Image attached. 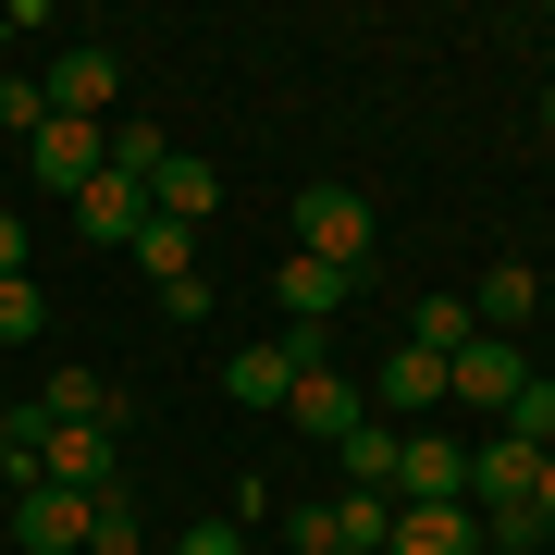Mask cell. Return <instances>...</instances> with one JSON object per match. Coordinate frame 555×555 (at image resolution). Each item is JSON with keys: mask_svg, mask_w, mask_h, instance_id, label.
<instances>
[{"mask_svg": "<svg viewBox=\"0 0 555 555\" xmlns=\"http://www.w3.org/2000/svg\"><path fill=\"white\" fill-rule=\"evenodd\" d=\"M518 383H531L518 334H469V346L444 358V408H481V420H506V408H518Z\"/></svg>", "mask_w": 555, "mask_h": 555, "instance_id": "obj_1", "label": "cell"}, {"mask_svg": "<svg viewBox=\"0 0 555 555\" xmlns=\"http://www.w3.org/2000/svg\"><path fill=\"white\" fill-rule=\"evenodd\" d=\"M371 235H383V222H371L358 185H309V198H297V247L334 259V272H371Z\"/></svg>", "mask_w": 555, "mask_h": 555, "instance_id": "obj_2", "label": "cell"}, {"mask_svg": "<svg viewBox=\"0 0 555 555\" xmlns=\"http://www.w3.org/2000/svg\"><path fill=\"white\" fill-rule=\"evenodd\" d=\"M0 518H13L25 555H100V494H50V481H25Z\"/></svg>", "mask_w": 555, "mask_h": 555, "instance_id": "obj_3", "label": "cell"}, {"mask_svg": "<svg viewBox=\"0 0 555 555\" xmlns=\"http://www.w3.org/2000/svg\"><path fill=\"white\" fill-rule=\"evenodd\" d=\"M297 371H321V334H309V321L272 334V346H235V358H222V396H235V408H284Z\"/></svg>", "mask_w": 555, "mask_h": 555, "instance_id": "obj_4", "label": "cell"}, {"mask_svg": "<svg viewBox=\"0 0 555 555\" xmlns=\"http://www.w3.org/2000/svg\"><path fill=\"white\" fill-rule=\"evenodd\" d=\"M25 173H38L50 198H87V185L112 173V137H100V124H62V112H50L38 137H25Z\"/></svg>", "mask_w": 555, "mask_h": 555, "instance_id": "obj_5", "label": "cell"}, {"mask_svg": "<svg viewBox=\"0 0 555 555\" xmlns=\"http://www.w3.org/2000/svg\"><path fill=\"white\" fill-rule=\"evenodd\" d=\"M112 87H124V62L75 38V50H62V62H50V75H38V100H50L62 124H100V112H112Z\"/></svg>", "mask_w": 555, "mask_h": 555, "instance_id": "obj_6", "label": "cell"}, {"mask_svg": "<svg viewBox=\"0 0 555 555\" xmlns=\"http://www.w3.org/2000/svg\"><path fill=\"white\" fill-rule=\"evenodd\" d=\"M272 297H284V321H334L346 297H358V272H334V259H309V247H284V272H272Z\"/></svg>", "mask_w": 555, "mask_h": 555, "instance_id": "obj_7", "label": "cell"}, {"mask_svg": "<svg viewBox=\"0 0 555 555\" xmlns=\"http://www.w3.org/2000/svg\"><path fill=\"white\" fill-rule=\"evenodd\" d=\"M284 420H297L309 444H346V433H358L371 408H358V383H346V371H297V396H284Z\"/></svg>", "mask_w": 555, "mask_h": 555, "instance_id": "obj_8", "label": "cell"}, {"mask_svg": "<svg viewBox=\"0 0 555 555\" xmlns=\"http://www.w3.org/2000/svg\"><path fill=\"white\" fill-rule=\"evenodd\" d=\"M137 222H149V185H137V173H100V185L75 198V235H87V247H137Z\"/></svg>", "mask_w": 555, "mask_h": 555, "instance_id": "obj_9", "label": "cell"}, {"mask_svg": "<svg viewBox=\"0 0 555 555\" xmlns=\"http://www.w3.org/2000/svg\"><path fill=\"white\" fill-rule=\"evenodd\" d=\"M383 555H481V518L469 506H396Z\"/></svg>", "mask_w": 555, "mask_h": 555, "instance_id": "obj_10", "label": "cell"}, {"mask_svg": "<svg viewBox=\"0 0 555 555\" xmlns=\"http://www.w3.org/2000/svg\"><path fill=\"white\" fill-rule=\"evenodd\" d=\"M149 210H160V222H210V210H222V173H210L198 149H173V160L149 173Z\"/></svg>", "mask_w": 555, "mask_h": 555, "instance_id": "obj_11", "label": "cell"}, {"mask_svg": "<svg viewBox=\"0 0 555 555\" xmlns=\"http://www.w3.org/2000/svg\"><path fill=\"white\" fill-rule=\"evenodd\" d=\"M531 469H543V456L518 444V433H481V444H469V506H518Z\"/></svg>", "mask_w": 555, "mask_h": 555, "instance_id": "obj_12", "label": "cell"}, {"mask_svg": "<svg viewBox=\"0 0 555 555\" xmlns=\"http://www.w3.org/2000/svg\"><path fill=\"white\" fill-rule=\"evenodd\" d=\"M396 420H433L444 408V358H420V346H383V383H371Z\"/></svg>", "mask_w": 555, "mask_h": 555, "instance_id": "obj_13", "label": "cell"}, {"mask_svg": "<svg viewBox=\"0 0 555 555\" xmlns=\"http://www.w3.org/2000/svg\"><path fill=\"white\" fill-rule=\"evenodd\" d=\"M396 444H408L396 420H358V433L334 444V469H346V494H396Z\"/></svg>", "mask_w": 555, "mask_h": 555, "instance_id": "obj_14", "label": "cell"}, {"mask_svg": "<svg viewBox=\"0 0 555 555\" xmlns=\"http://www.w3.org/2000/svg\"><path fill=\"white\" fill-rule=\"evenodd\" d=\"M137 272H149V284H198V222H160V210H149V222H137Z\"/></svg>", "mask_w": 555, "mask_h": 555, "instance_id": "obj_15", "label": "cell"}, {"mask_svg": "<svg viewBox=\"0 0 555 555\" xmlns=\"http://www.w3.org/2000/svg\"><path fill=\"white\" fill-rule=\"evenodd\" d=\"M531 309H543V284L518 272V259H494V272H481V297H469V321H481V334H518Z\"/></svg>", "mask_w": 555, "mask_h": 555, "instance_id": "obj_16", "label": "cell"}, {"mask_svg": "<svg viewBox=\"0 0 555 555\" xmlns=\"http://www.w3.org/2000/svg\"><path fill=\"white\" fill-rule=\"evenodd\" d=\"M469 334H481V321H469V297H420L396 346H420V358H456V346H469Z\"/></svg>", "mask_w": 555, "mask_h": 555, "instance_id": "obj_17", "label": "cell"}, {"mask_svg": "<svg viewBox=\"0 0 555 555\" xmlns=\"http://www.w3.org/2000/svg\"><path fill=\"white\" fill-rule=\"evenodd\" d=\"M469 518H481V555H531V543H555L531 494H518V506H469Z\"/></svg>", "mask_w": 555, "mask_h": 555, "instance_id": "obj_18", "label": "cell"}, {"mask_svg": "<svg viewBox=\"0 0 555 555\" xmlns=\"http://www.w3.org/2000/svg\"><path fill=\"white\" fill-rule=\"evenodd\" d=\"M50 334V297H38V272H0V346H38Z\"/></svg>", "mask_w": 555, "mask_h": 555, "instance_id": "obj_19", "label": "cell"}, {"mask_svg": "<svg viewBox=\"0 0 555 555\" xmlns=\"http://www.w3.org/2000/svg\"><path fill=\"white\" fill-rule=\"evenodd\" d=\"M38 408H50V420H112V383H100V371H50Z\"/></svg>", "mask_w": 555, "mask_h": 555, "instance_id": "obj_20", "label": "cell"}, {"mask_svg": "<svg viewBox=\"0 0 555 555\" xmlns=\"http://www.w3.org/2000/svg\"><path fill=\"white\" fill-rule=\"evenodd\" d=\"M160 160H173V137H160V124H112V173H160Z\"/></svg>", "mask_w": 555, "mask_h": 555, "instance_id": "obj_21", "label": "cell"}, {"mask_svg": "<svg viewBox=\"0 0 555 555\" xmlns=\"http://www.w3.org/2000/svg\"><path fill=\"white\" fill-rule=\"evenodd\" d=\"M494 433H518V444H531V456H543V444H555V383H518V408L494 420Z\"/></svg>", "mask_w": 555, "mask_h": 555, "instance_id": "obj_22", "label": "cell"}, {"mask_svg": "<svg viewBox=\"0 0 555 555\" xmlns=\"http://www.w3.org/2000/svg\"><path fill=\"white\" fill-rule=\"evenodd\" d=\"M0 124H13V137H38V124H50V100H38V75H0Z\"/></svg>", "mask_w": 555, "mask_h": 555, "instance_id": "obj_23", "label": "cell"}, {"mask_svg": "<svg viewBox=\"0 0 555 555\" xmlns=\"http://www.w3.org/2000/svg\"><path fill=\"white\" fill-rule=\"evenodd\" d=\"M173 555H247V531H210L198 518V531H173Z\"/></svg>", "mask_w": 555, "mask_h": 555, "instance_id": "obj_24", "label": "cell"}, {"mask_svg": "<svg viewBox=\"0 0 555 555\" xmlns=\"http://www.w3.org/2000/svg\"><path fill=\"white\" fill-rule=\"evenodd\" d=\"M25 247H38V235H25L13 210H0V272H25Z\"/></svg>", "mask_w": 555, "mask_h": 555, "instance_id": "obj_25", "label": "cell"}, {"mask_svg": "<svg viewBox=\"0 0 555 555\" xmlns=\"http://www.w3.org/2000/svg\"><path fill=\"white\" fill-rule=\"evenodd\" d=\"M531 506H543V531H555V444H543V469H531Z\"/></svg>", "mask_w": 555, "mask_h": 555, "instance_id": "obj_26", "label": "cell"}, {"mask_svg": "<svg viewBox=\"0 0 555 555\" xmlns=\"http://www.w3.org/2000/svg\"><path fill=\"white\" fill-rule=\"evenodd\" d=\"M543 137H555V87H543Z\"/></svg>", "mask_w": 555, "mask_h": 555, "instance_id": "obj_27", "label": "cell"}]
</instances>
